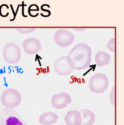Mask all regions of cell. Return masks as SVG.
I'll use <instances>...</instances> for the list:
<instances>
[{"label": "cell", "mask_w": 124, "mask_h": 125, "mask_svg": "<svg viewBox=\"0 0 124 125\" xmlns=\"http://www.w3.org/2000/svg\"><path fill=\"white\" fill-rule=\"evenodd\" d=\"M9 7L6 4H2L0 6V15L2 17H6L9 15V12H6V10H8Z\"/></svg>", "instance_id": "5bb4252c"}, {"label": "cell", "mask_w": 124, "mask_h": 125, "mask_svg": "<svg viewBox=\"0 0 124 125\" xmlns=\"http://www.w3.org/2000/svg\"><path fill=\"white\" fill-rule=\"evenodd\" d=\"M107 47L111 52H115V38H112L108 43L107 45Z\"/></svg>", "instance_id": "2e32d148"}, {"label": "cell", "mask_w": 124, "mask_h": 125, "mask_svg": "<svg viewBox=\"0 0 124 125\" xmlns=\"http://www.w3.org/2000/svg\"><path fill=\"white\" fill-rule=\"evenodd\" d=\"M82 122L81 125H92L95 121V115L91 111L87 109L81 110Z\"/></svg>", "instance_id": "7c38bea8"}, {"label": "cell", "mask_w": 124, "mask_h": 125, "mask_svg": "<svg viewBox=\"0 0 124 125\" xmlns=\"http://www.w3.org/2000/svg\"><path fill=\"white\" fill-rule=\"evenodd\" d=\"M54 69L59 75L67 76L73 71L75 69V65L68 56H63L55 61Z\"/></svg>", "instance_id": "8992f818"}, {"label": "cell", "mask_w": 124, "mask_h": 125, "mask_svg": "<svg viewBox=\"0 0 124 125\" xmlns=\"http://www.w3.org/2000/svg\"><path fill=\"white\" fill-rule=\"evenodd\" d=\"M58 119V116L54 112H48L42 114L39 117V123L43 125H51L55 124Z\"/></svg>", "instance_id": "8fae6325"}, {"label": "cell", "mask_w": 124, "mask_h": 125, "mask_svg": "<svg viewBox=\"0 0 124 125\" xmlns=\"http://www.w3.org/2000/svg\"><path fill=\"white\" fill-rule=\"evenodd\" d=\"M54 40L56 44L62 48H66L71 45L75 40L74 34L65 29H60L56 31L54 35Z\"/></svg>", "instance_id": "52a82bcc"}, {"label": "cell", "mask_w": 124, "mask_h": 125, "mask_svg": "<svg viewBox=\"0 0 124 125\" xmlns=\"http://www.w3.org/2000/svg\"><path fill=\"white\" fill-rule=\"evenodd\" d=\"M22 97L21 93L16 89L9 88L4 91L0 96V101L5 108L12 109L21 104Z\"/></svg>", "instance_id": "7a4b0ae2"}, {"label": "cell", "mask_w": 124, "mask_h": 125, "mask_svg": "<svg viewBox=\"0 0 124 125\" xmlns=\"http://www.w3.org/2000/svg\"><path fill=\"white\" fill-rule=\"evenodd\" d=\"M72 99L70 95L65 92L54 94L52 95L51 103L53 108L60 110L67 107L71 103Z\"/></svg>", "instance_id": "ba28073f"}, {"label": "cell", "mask_w": 124, "mask_h": 125, "mask_svg": "<svg viewBox=\"0 0 124 125\" xmlns=\"http://www.w3.org/2000/svg\"><path fill=\"white\" fill-rule=\"evenodd\" d=\"M95 62L98 66H103L110 63L111 56L108 53L103 51L98 52L94 57Z\"/></svg>", "instance_id": "4fadbf2b"}, {"label": "cell", "mask_w": 124, "mask_h": 125, "mask_svg": "<svg viewBox=\"0 0 124 125\" xmlns=\"http://www.w3.org/2000/svg\"><path fill=\"white\" fill-rule=\"evenodd\" d=\"M109 85V81L108 77L102 73L93 75L89 82V89L95 94L103 93L108 89Z\"/></svg>", "instance_id": "277c9868"}, {"label": "cell", "mask_w": 124, "mask_h": 125, "mask_svg": "<svg viewBox=\"0 0 124 125\" xmlns=\"http://www.w3.org/2000/svg\"><path fill=\"white\" fill-rule=\"evenodd\" d=\"M3 56L5 61L9 64L18 63L21 56L20 47L15 43L7 44L3 48Z\"/></svg>", "instance_id": "5b68a950"}, {"label": "cell", "mask_w": 124, "mask_h": 125, "mask_svg": "<svg viewBox=\"0 0 124 125\" xmlns=\"http://www.w3.org/2000/svg\"><path fill=\"white\" fill-rule=\"evenodd\" d=\"M35 30L34 28H18L17 30L21 33L27 34L32 32Z\"/></svg>", "instance_id": "9a60e30c"}, {"label": "cell", "mask_w": 124, "mask_h": 125, "mask_svg": "<svg viewBox=\"0 0 124 125\" xmlns=\"http://www.w3.org/2000/svg\"><path fill=\"white\" fill-rule=\"evenodd\" d=\"M110 99L111 103L114 106L115 105V87L114 86V87L112 89L110 95Z\"/></svg>", "instance_id": "e0dca14e"}, {"label": "cell", "mask_w": 124, "mask_h": 125, "mask_svg": "<svg viewBox=\"0 0 124 125\" xmlns=\"http://www.w3.org/2000/svg\"><path fill=\"white\" fill-rule=\"evenodd\" d=\"M0 125H26L16 111L6 108L0 109Z\"/></svg>", "instance_id": "3957f363"}, {"label": "cell", "mask_w": 124, "mask_h": 125, "mask_svg": "<svg viewBox=\"0 0 124 125\" xmlns=\"http://www.w3.org/2000/svg\"><path fill=\"white\" fill-rule=\"evenodd\" d=\"M66 125H81L82 122L81 114L77 110L69 111L64 117Z\"/></svg>", "instance_id": "30bf717a"}, {"label": "cell", "mask_w": 124, "mask_h": 125, "mask_svg": "<svg viewBox=\"0 0 124 125\" xmlns=\"http://www.w3.org/2000/svg\"><path fill=\"white\" fill-rule=\"evenodd\" d=\"M25 52L29 55L38 52L41 49V44L36 38H29L26 39L22 44Z\"/></svg>", "instance_id": "9c48e42d"}, {"label": "cell", "mask_w": 124, "mask_h": 125, "mask_svg": "<svg viewBox=\"0 0 124 125\" xmlns=\"http://www.w3.org/2000/svg\"><path fill=\"white\" fill-rule=\"evenodd\" d=\"M73 29L75 30L76 31H82L85 30L86 28H73Z\"/></svg>", "instance_id": "ac0fdd59"}, {"label": "cell", "mask_w": 124, "mask_h": 125, "mask_svg": "<svg viewBox=\"0 0 124 125\" xmlns=\"http://www.w3.org/2000/svg\"><path fill=\"white\" fill-rule=\"evenodd\" d=\"M92 50L86 44L76 45L69 52L68 56L75 65V69L82 70L87 68L91 62Z\"/></svg>", "instance_id": "6da1fadb"}]
</instances>
